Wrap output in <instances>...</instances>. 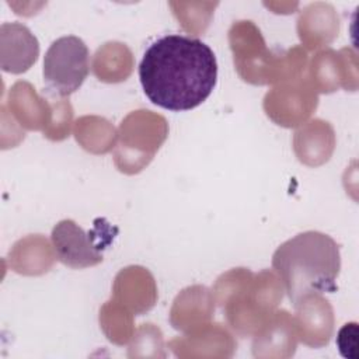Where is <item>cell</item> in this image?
Returning a JSON list of instances; mask_svg holds the SVG:
<instances>
[{"instance_id":"1","label":"cell","mask_w":359,"mask_h":359,"mask_svg":"<svg viewBox=\"0 0 359 359\" xmlns=\"http://www.w3.org/2000/svg\"><path fill=\"white\" fill-rule=\"evenodd\" d=\"M139 79L154 105L175 112L189 111L212 94L217 81V60L203 41L171 34L146 49Z\"/></svg>"},{"instance_id":"2","label":"cell","mask_w":359,"mask_h":359,"mask_svg":"<svg viewBox=\"0 0 359 359\" xmlns=\"http://www.w3.org/2000/svg\"><path fill=\"white\" fill-rule=\"evenodd\" d=\"M272 266L283 282L290 302L300 307L310 296L338 289L339 247L324 233L304 231L278 247Z\"/></svg>"},{"instance_id":"3","label":"cell","mask_w":359,"mask_h":359,"mask_svg":"<svg viewBox=\"0 0 359 359\" xmlns=\"http://www.w3.org/2000/svg\"><path fill=\"white\" fill-rule=\"evenodd\" d=\"M90 72V52L84 41L74 35L57 38L43 57V81L59 97H67L81 87Z\"/></svg>"},{"instance_id":"4","label":"cell","mask_w":359,"mask_h":359,"mask_svg":"<svg viewBox=\"0 0 359 359\" xmlns=\"http://www.w3.org/2000/svg\"><path fill=\"white\" fill-rule=\"evenodd\" d=\"M57 259L70 268L94 266L102 261V247L93 233H86L73 220L59 222L50 234Z\"/></svg>"},{"instance_id":"5","label":"cell","mask_w":359,"mask_h":359,"mask_svg":"<svg viewBox=\"0 0 359 359\" xmlns=\"http://www.w3.org/2000/svg\"><path fill=\"white\" fill-rule=\"evenodd\" d=\"M358 324L346 323L341 327L337 335V346L339 353L348 359H358Z\"/></svg>"}]
</instances>
